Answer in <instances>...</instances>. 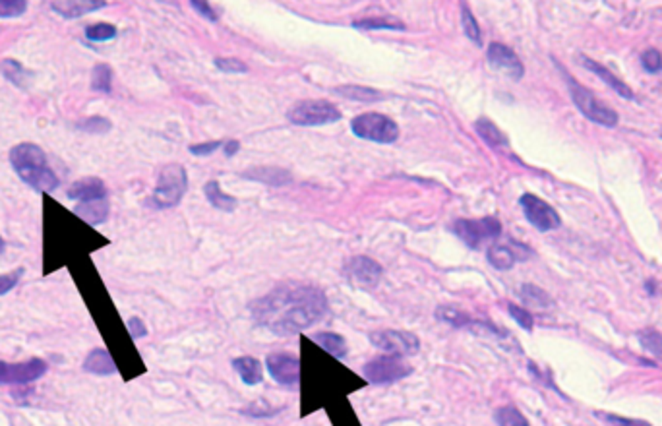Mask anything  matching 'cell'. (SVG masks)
Listing matches in <instances>:
<instances>
[{
    "label": "cell",
    "mask_w": 662,
    "mask_h": 426,
    "mask_svg": "<svg viewBox=\"0 0 662 426\" xmlns=\"http://www.w3.org/2000/svg\"><path fill=\"white\" fill-rule=\"evenodd\" d=\"M486 60L494 70L506 72L513 80H521L523 74H525V66H523L519 56L502 43H490L488 51H486Z\"/></svg>",
    "instance_id": "5bb4252c"
},
{
    "label": "cell",
    "mask_w": 662,
    "mask_h": 426,
    "mask_svg": "<svg viewBox=\"0 0 662 426\" xmlns=\"http://www.w3.org/2000/svg\"><path fill=\"white\" fill-rule=\"evenodd\" d=\"M86 37L89 41H109L116 37V27L113 24H94L86 27Z\"/></svg>",
    "instance_id": "e575fe53"
},
{
    "label": "cell",
    "mask_w": 662,
    "mask_h": 426,
    "mask_svg": "<svg viewBox=\"0 0 662 426\" xmlns=\"http://www.w3.org/2000/svg\"><path fill=\"white\" fill-rule=\"evenodd\" d=\"M312 340H314L326 353L335 357V359H345V355H347V341L343 340L339 333L320 332L316 333V335H312Z\"/></svg>",
    "instance_id": "cb8c5ba5"
},
{
    "label": "cell",
    "mask_w": 662,
    "mask_h": 426,
    "mask_svg": "<svg viewBox=\"0 0 662 426\" xmlns=\"http://www.w3.org/2000/svg\"><path fill=\"white\" fill-rule=\"evenodd\" d=\"M0 74H2L10 84H14L16 87H21V89L31 86V80H34V74L29 72L26 66H21L20 62L14 59H6L0 62Z\"/></svg>",
    "instance_id": "ffe728a7"
},
{
    "label": "cell",
    "mask_w": 662,
    "mask_h": 426,
    "mask_svg": "<svg viewBox=\"0 0 662 426\" xmlns=\"http://www.w3.org/2000/svg\"><path fill=\"white\" fill-rule=\"evenodd\" d=\"M345 277L356 287L374 289L381 279V266L368 256H355L345 264Z\"/></svg>",
    "instance_id": "7c38bea8"
},
{
    "label": "cell",
    "mask_w": 662,
    "mask_h": 426,
    "mask_svg": "<svg viewBox=\"0 0 662 426\" xmlns=\"http://www.w3.org/2000/svg\"><path fill=\"white\" fill-rule=\"evenodd\" d=\"M21 275H24V267H18V269H14V272L10 273H2V275H0V297L10 293L14 287L20 283Z\"/></svg>",
    "instance_id": "ab89813d"
},
{
    "label": "cell",
    "mask_w": 662,
    "mask_h": 426,
    "mask_svg": "<svg viewBox=\"0 0 662 426\" xmlns=\"http://www.w3.org/2000/svg\"><path fill=\"white\" fill-rule=\"evenodd\" d=\"M641 64L647 72H661L662 70V54L656 49H649L641 54Z\"/></svg>",
    "instance_id": "f35d334b"
},
{
    "label": "cell",
    "mask_w": 662,
    "mask_h": 426,
    "mask_svg": "<svg viewBox=\"0 0 662 426\" xmlns=\"http://www.w3.org/2000/svg\"><path fill=\"white\" fill-rule=\"evenodd\" d=\"M436 316H438V320L446 322V324H449V326L457 327V330H461V327H471V324H473V318H471L468 314H465L463 310H459V308L448 307V304H443V307L438 308V310H436Z\"/></svg>",
    "instance_id": "83f0119b"
},
{
    "label": "cell",
    "mask_w": 662,
    "mask_h": 426,
    "mask_svg": "<svg viewBox=\"0 0 662 426\" xmlns=\"http://www.w3.org/2000/svg\"><path fill=\"white\" fill-rule=\"evenodd\" d=\"M234 370L239 372L246 386H256L261 382V365L254 357H241L233 360Z\"/></svg>",
    "instance_id": "603a6c76"
},
{
    "label": "cell",
    "mask_w": 662,
    "mask_h": 426,
    "mask_svg": "<svg viewBox=\"0 0 662 426\" xmlns=\"http://www.w3.org/2000/svg\"><path fill=\"white\" fill-rule=\"evenodd\" d=\"M355 27H361V29H405L403 24L391 20H362L355 21Z\"/></svg>",
    "instance_id": "60d3db41"
},
{
    "label": "cell",
    "mask_w": 662,
    "mask_h": 426,
    "mask_svg": "<svg viewBox=\"0 0 662 426\" xmlns=\"http://www.w3.org/2000/svg\"><path fill=\"white\" fill-rule=\"evenodd\" d=\"M459 240L468 248H481L484 242L496 240L502 234V223L496 217H482V219H457L451 227Z\"/></svg>",
    "instance_id": "52a82bcc"
},
{
    "label": "cell",
    "mask_w": 662,
    "mask_h": 426,
    "mask_svg": "<svg viewBox=\"0 0 662 426\" xmlns=\"http://www.w3.org/2000/svg\"><path fill=\"white\" fill-rule=\"evenodd\" d=\"M486 258H488L490 266H494L500 272H506V269H511L515 266L517 254L508 244H492L486 252Z\"/></svg>",
    "instance_id": "4316f807"
},
{
    "label": "cell",
    "mask_w": 662,
    "mask_h": 426,
    "mask_svg": "<svg viewBox=\"0 0 662 426\" xmlns=\"http://www.w3.org/2000/svg\"><path fill=\"white\" fill-rule=\"evenodd\" d=\"M341 119V111L329 101H301L289 111V120L296 127H324Z\"/></svg>",
    "instance_id": "8992f818"
},
{
    "label": "cell",
    "mask_w": 662,
    "mask_h": 426,
    "mask_svg": "<svg viewBox=\"0 0 662 426\" xmlns=\"http://www.w3.org/2000/svg\"><path fill=\"white\" fill-rule=\"evenodd\" d=\"M604 419L616 426H651L649 422H645V420L626 419V417H618V415H604Z\"/></svg>",
    "instance_id": "ee69618b"
},
{
    "label": "cell",
    "mask_w": 662,
    "mask_h": 426,
    "mask_svg": "<svg viewBox=\"0 0 662 426\" xmlns=\"http://www.w3.org/2000/svg\"><path fill=\"white\" fill-rule=\"evenodd\" d=\"M204 192H206V198L215 209H221V212H233L234 207H236V198L233 196H229L227 192H223L219 187V182L217 180H209L208 184L204 187Z\"/></svg>",
    "instance_id": "484cf974"
},
{
    "label": "cell",
    "mask_w": 662,
    "mask_h": 426,
    "mask_svg": "<svg viewBox=\"0 0 662 426\" xmlns=\"http://www.w3.org/2000/svg\"><path fill=\"white\" fill-rule=\"evenodd\" d=\"M76 128L87 134H105L113 128V122L105 117H87L86 120L78 122Z\"/></svg>",
    "instance_id": "d6a6232c"
},
{
    "label": "cell",
    "mask_w": 662,
    "mask_h": 426,
    "mask_svg": "<svg viewBox=\"0 0 662 426\" xmlns=\"http://www.w3.org/2000/svg\"><path fill=\"white\" fill-rule=\"evenodd\" d=\"M128 332H130V335H132V337H134V340H140V337H144V335H147V327H146V324H144V322H141L140 318H130L128 320Z\"/></svg>",
    "instance_id": "7bdbcfd3"
},
{
    "label": "cell",
    "mask_w": 662,
    "mask_h": 426,
    "mask_svg": "<svg viewBox=\"0 0 662 426\" xmlns=\"http://www.w3.org/2000/svg\"><path fill=\"white\" fill-rule=\"evenodd\" d=\"M637 340L643 349H647L651 355L662 357V335L656 330H643L637 333Z\"/></svg>",
    "instance_id": "1f68e13d"
},
{
    "label": "cell",
    "mask_w": 662,
    "mask_h": 426,
    "mask_svg": "<svg viewBox=\"0 0 662 426\" xmlns=\"http://www.w3.org/2000/svg\"><path fill=\"white\" fill-rule=\"evenodd\" d=\"M661 138H662V132H661Z\"/></svg>",
    "instance_id": "c3c4849f"
},
{
    "label": "cell",
    "mask_w": 662,
    "mask_h": 426,
    "mask_svg": "<svg viewBox=\"0 0 662 426\" xmlns=\"http://www.w3.org/2000/svg\"><path fill=\"white\" fill-rule=\"evenodd\" d=\"M51 6H53L54 12L61 14L62 18L74 20V18H80L84 14L105 8L107 0H61V2H53Z\"/></svg>",
    "instance_id": "2e32d148"
},
{
    "label": "cell",
    "mask_w": 662,
    "mask_h": 426,
    "mask_svg": "<svg viewBox=\"0 0 662 426\" xmlns=\"http://www.w3.org/2000/svg\"><path fill=\"white\" fill-rule=\"evenodd\" d=\"M461 21H463V29H465V35H467L468 39L475 41L476 45H481V27L476 24V18L471 12V8L461 6Z\"/></svg>",
    "instance_id": "836d02e7"
},
{
    "label": "cell",
    "mask_w": 662,
    "mask_h": 426,
    "mask_svg": "<svg viewBox=\"0 0 662 426\" xmlns=\"http://www.w3.org/2000/svg\"><path fill=\"white\" fill-rule=\"evenodd\" d=\"M26 10V0H0V18H18Z\"/></svg>",
    "instance_id": "d590c367"
},
{
    "label": "cell",
    "mask_w": 662,
    "mask_h": 426,
    "mask_svg": "<svg viewBox=\"0 0 662 426\" xmlns=\"http://www.w3.org/2000/svg\"><path fill=\"white\" fill-rule=\"evenodd\" d=\"M476 134L481 136L482 140L486 142L490 147H508L509 142L506 138V134L496 127L494 122L488 119H478L475 122Z\"/></svg>",
    "instance_id": "d4e9b609"
},
{
    "label": "cell",
    "mask_w": 662,
    "mask_h": 426,
    "mask_svg": "<svg viewBox=\"0 0 662 426\" xmlns=\"http://www.w3.org/2000/svg\"><path fill=\"white\" fill-rule=\"evenodd\" d=\"M84 370L89 374H95V376H111V374L116 372V365H114L113 357L109 355V351L94 349L84 360Z\"/></svg>",
    "instance_id": "e0dca14e"
},
{
    "label": "cell",
    "mask_w": 662,
    "mask_h": 426,
    "mask_svg": "<svg viewBox=\"0 0 662 426\" xmlns=\"http://www.w3.org/2000/svg\"><path fill=\"white\" fill-rule=\"evenodd\" d=\"M351 130L356 138L376 142V144H393L399 138L397 122L380 113L358 114L351 122Z\"/></svg>",
    "instance_id": "277c9868"
},
{
    "label": "cell",
    "mask_w": 662,
    "mask_h": 426,
    "mask_svg": "<svg viewBox=\"0 0 662 426\" xmlns=\"http://www.w3.org/2000/svg\"><path fill=\"white\" fill-rule=\"evenodd\" d=\"M223 146V142H208V144H196V146H190V154L198 155V157H206V155H211L215 149H219Z\"/></svg>",
    "instance_id": "b9f144b4"
},
{
    "label": "cell",
    "mask_w": 662,
    "mask_h": 426,
    "mask_svg": "<svg viewBox=\"0 0 662 426\" xmlns=\"http://www.w3.org/2000/svg\"><path fill=\"white\" fill-rule=\"evenodd\" d=\"M244 177L250 180H260L271 187H283L291 182V174L285 169L279 167H256V169H248L244 171Z\"/></svg>",
    "instance_id": "d6986e66"
},
{
    "label": "cell",
    "mask_w": 662,
    "mask_h": 426,
    "mask_svg": "<svg viewBox=\"0 0 662 426\" xmlns=\"http://www.w3.org/2000/svg\"><path fill=\"white\" fill-rule=\"evenodd\" d=\"M494 419L496 422H498V426H528V420L523 417L521 411L511 405L500 407V409L496 411Z\"/></svg>",
    "instance_id": "4dcf8cb0"
},
{
    "label": "cell",
    "mask_w": 662,
    "mask_h": 426,
    "mask_svg": "<svg viewBox=\"0 0 662 426\" xmlns=\"http://www.w3.org/2000/svg\"><path fill=\"white\" fill-rule=\"evenodd\" d=\"M563 78L568 81L569 91H571V97H573V103L581 111L588 120H593L596 124H602V127H616L618 124V114L610 109V106L602 105L601 101L596 99L593 91H588L585 87L579 84L577 80H573L571 76H568V72H563Z\"/></svg>",
    "instance_id": "5b68a950"
},
{
    "label": "cell",
    "mask_w": 662,
    "mask_h": 426,
    "mask_svg": "<svg viewBox=\"0 0 662 426\" xmlns=\"http://www.w3.org/2000/svg\"><path fill=\"white\" fill-rule=\"evenodd\" d=\"M68 198L70 200H78V204H81V202L105 200L107 198V187L97 177H87V179L76 180L72 187L68 188Z\"/></svg>",
    "instance_id": "9a60e30c"
},
{
    "label": "cell",
    "mask_w": 662,
    "mask_h": 426,
    "mask_svg": "<svg viewBox=\"0 0 662 426\" xmlns=\"http://www.w3.org/2000/svg\"><path fill=\"white\" fill-rule=\"evenodd\" d=\"M519 204L523 207V213L531 225L538 229V231H552L562 225L560 215L556 213V209L550 206L548 202H544L542 198L535 196V194H523L519 198Z\"/></svg>",
    "instance_id": "30bf717a"
},
{
    "label": "cell",
    "mask_w": 662,
    "mask_h": 426,
    "mask_svg": "<svg viewBox=\"0 0 662 426\" xmlns=\"http://www.w3.org/2000/svg\"><path fill=\"white\" fill-rule=\"evenodd\" d=\"M215 66L223 70V72H231V74H244L248 72V66L239 59H233V56H223V59H215Z\"/></svg>",
    "instance_id": "74e56055"
},
{
    "label": "cell",
    "mask_w": 662,
    "mask_h": 426,
    "mask_svg": "<svg viewBox=\"0 0 662 426\" xmlns=\"http://www.w3.org/2000/svg\"><path fill=\"white\" fill-rule=\"evenodd\" d=\"M328 297L314 285L285 283L252 302L256 324L275 335H294L328 314Z\"/></svg>",
    "instance_id": "6da1fadb"
},
{
    "label": "cell",
    "mask_w": 662,
    "mask_h": 426,
    "mask_svg": "<svg viewBox=\"0 0 662 426\" xmlns=\"http://www.w3.org/2000/svg\"><path fill=\"white\" fill-rule=\"evenodd\" d=\"M49 367L45 360L31 359L18 365L2 362L0 360V384H31L35 380H39L43 374L47 372Z\"/></svg>",
    "instance_id": "8fae6325"
},
{
    "label": "cell",
    "mask_w": 662,
    "mask_h": 426,
    "mask_svg": "<svg viewBox=\"0 0 662 426\" xmlns=\"http://www.w3.org/2000/svg\"><path fill=\"white\" fill-rule=\"evenodd\" d=\"M4 252V240H2V237H0V254Z\"/></svg>",
    "instance_id": "7dc6e473"
},
{
    "label": "cell",
    "mask_w": 662,
    "mask_h": 426,
    "mask_svg": "<svg viewBox=\"0 0 662 426\" xmlns=\"http://www.w3.org/2000/svg\"><path fill=\"white\" fill-rule=\"evenodd\" d=\"M362 374L370 384H393V382L411 376L413 368L408 367L401 357L383 355V357H376L366 362L362 368Z\"/></svg>",
    "instance_id": "ba28073f"
},
{
    "label": "cell",
    "mask_w": 662,
    "mask_h": 426,
    "mask_svg": "<svg viewBox=\"0 0 662 426\" xmlns=\"http://www.w3.org/2000/svg\"><path fill=\"white\" fill-rule=\"evenodd\" d=\"M111 84H113V70L109 64H95L91 70V89L111 94Z\"/></svg>",
    "instance_id": "f1b7e54d"
},
{
    "label": "cell",
    "mask_w": 662,
    "mask_h": 426,
    "mask_svg": "<svg viewBox=\"0 0 662 426\" xmlns=\"http://www.w3.org/2000/svg\"><path fill=\"white\" fill-rule=\"evenodd\" d=\"M190 6L196 8V10H198V12H200L201 16H204V18H208L209 21H217V14L214 12V8L209 6L208 2H201V0H192V2H190Z\"/></svg>",
    "instance_id": "f6af8a7d"
},
{
    "label": "cell",
    "mask_w": 662,
    "mask_h": 426,
    "mask_svg": "<svg viewBox=\"0 0 662 426\" xmlns=\"http://www.w3.org/2000/svg\"><path fill=\"white\" fill-rule=\"evenodd\" d=\"M581 62L588 68V70H591V72H595L598 78H602V80L606 81V84H608L614 91H618V94L622 95V97H626V99H633V97H636L633 91H631V89H629V87L626 86L622 80H618L614 74L610 72L608 68H604L602 64L595 62L593 59H587V56H581Z\"/></svg>",
    "instance_id": "44dd1931"
},
{
    "label": "cell",
    "mask_w": 662,
    "mask_h": 426,
    "mask_svg": "<svg viewBox=\"0 0 662 426\" xmlns=\"http://www.w3.org/2000/svg\"><path fill=\"white\" fill-rule=\"evenodd\" d=\"M508 310H509V314H511V318H513L515 322H517V324H519V326L523 327V330H527V332H533L535 320H533V316H531V312H528V310H525V308H521V307H517V304H509Z\"/></svg>",
    "instance_id": "8d00e7d4"
},
{
    "label": "cell",
    "mask_w": 662,
    "mask_h": 426,
    "mask_svg": "<svg viewBox=\"0 0 662 426\" xmlns=\"http://www.w3.org/2000/svg\"><path fill=\"white\" fill-rule=\"evenodd\" d=\"M333 94L348 101H356V103H374L383 97L378 89L366 86H339L335 87Z\"/></svg>",
    "instance_id": "7402d4cb"
},
{
    "label": "cell",
    "mask_w": 662,
    "mask_h": 426,
    "mask_svg": "<svg viewBox=\"0 0 662 426\" xmlns=\"http://www.w3.org/2000/svg\"><path fill=\"white\" fill-rule=\"evenodd\" d=\"M370 343L376 349H381L388 355L395 357H408L416 355L421 349V341L415 333L411 332H395V330H383V332L370 333Z\"/></svg>",
    "instance_id": "9c48e42d"
},
{
    "label": "cell",
    "mask_w": 662,
    "mask_h": 426,
    "mask_svg": "<svg viewBox=\"0 0 662 426\" xmlns=\"http://www.w3.org/2000/svg\"><path fill=\"white\" fill-rule=\"evenodd\" d=\"M10 163L18 177L37 192H54L61 184L53 169L49 167L45 152L37 144L24 142V144L14 146L10 152Z\"/></svg>",
    "instance_id": "7a4b0ae2"
},
{
    "label": "cell",
    "mask_w": 662,
    "mask_h": 426,
    "mask_svg": "<svg viewBox=\"0 0 662 426\" xmlns=\"http://www.w3.org/2000/svg\"><path fill=\"white\" fill-rule=\"evenodd\" d=\"M188 188V177L186 171L176 163L165 165L161 169L159 180H157V187L151 196V204L159 209H167V207H174L181 204L184 198Z\"/></svg>",
    "instance_id": "3957f363"
},
{
    "label": "cell",
    "mask_w": 662,
    "mask_h": 426,
    "mask_svg": "<svg viewBox=\"0 0 662 426\" xmlns=\"http://www.w3.org/2000/svg\"><path fill=\"white\" fill-rule=\"evenodd\" d=\"M74 213L89 225H101L109 217V200H94V202H81L76 206Z\"/></svg>",
    "instance_id": "ac0fdd59"
},
{
    "label": "cell",
    "mask_w": 662,
    "mask_h": 426,
    "mask_svg": "<svg viewBox=\"0 0 662 426\" xmlns=\"http://www.w3.org/2000/svg\"><path fill=\"white\" fill-rule=\"evenodd\" d=\"M239 147H241V144H239V142L229 140V142H225V144H223V152H225V155H227V157H233V155L236 154V152H239Z\"/></svg>",
    "instance_id": "bcb514c9"
},
{
    "label": "cell",
    "mask_w": 662,
    "mask_h": 426,
    "mask_svg": "<svg viewBox=\"0 0 662 426\" xmlns=\"http://www.w3.org/2000/svg\"><path fill=\"white\" fill-rule=\"evenodd\" d=\"M269 376L283 386H296L301 380V362L294 355L271 353L266 359Z\"/></svg>",
    "instance_id": "4fadbf2b"
},
{
    "label": "cell",
    "mask_w": 662,
    "mask_h": 426,
    "mask_svg": "<svg viewBox=\"0 0 662 426\" xmlns=\"http://www.w3.org/2000/svg\"><path fill=\"white\" fill-rule=\"evenodd\" d=\"M521 299L527 302L528 307L535 308H548L552 304V299L546 291H542L536 285H523L521 287Z\"/></svg>",
    "instance_id": "f546056e"
}]
</instances>
